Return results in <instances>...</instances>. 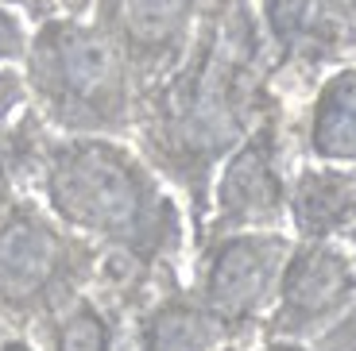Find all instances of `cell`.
<instances>
[{"label":"cell","instance_id":"obj_1","mask_svg":"<svg viewBox=\"0 0 356 351\" xmlns=\"http://www.w3.org/2000/svg\"><path fill=\"white\" fill-rule=\"evenodd\" d=\"M286 105L275 89L256 0H205L186 58L136 97V151L182 194L194 247L209 216L217 166L259 120Z\"/></svg>","mask_w":356,"mask_h":351},{"label":"cell","instance_id":"obj_2","mask_svg":"<svg viewBox=\"0 0 356 351\" xmlns=\"http://www.w3.org/2000/svg\"><path fill=\"white\" fill-rule=\"evenodd\" d=\"M35 189L70 232L147 271L159 290L186 282L190 216H182V201L152 162L124 139L51 135Z\"/></svg>","mask_w":356,"mask_h":351},{"label":"cell","instance_id":"obj_3","mask_svg":"<svg viewBox=\"0 0 356 351\" xmlns=\"http://www.w3.org/2000/svg\"><path fill=\"white\" fill-rule=\"evenodd\" d=\"M27 101L54 135H113L136 128V81L113 43L81 16H51L24 54Z\"/></svg>","mask_w":356,"mask_h":351},{"label":"cell","instance_id":"obj_4","mask_svg":"<svg viewBox=\"0 0 356 351\" xmlns=\"http://www.w3.org/2000/svg\"><path fill=\"white\" fill-rule=\"evenodd\" d=\"M101 247L27 194L0 212V320L31 336L93 286Z\"/></svg>","mask_w":356,"mask_h":351},{"label":"cell","instance_id":"obj_5","mask_svg":"<svg viewBox=\"0 0 356 351\" xmlns=\"http://www.w3.org/2000/svg\"><path fill=\"white\" fill-rule=\"evenodd\" d=\"M294 239L279 228L264 232H221L194 247L190 290L209 313L229 328L236 343L259 340L271 316Z\"/></svg>","mask_w":356,"mask_h":351},{"label":"cell","instance_id":"obj_6","mask_svg":"<svg viewBox=\"0 0 356 351\" xmlns=\"http://www.w3.org/2000/svg\"><path fill=\"white\" fill-rule=\"evenodd\" d=\"M286 139H291V128H286L283 105H279L217 166L202 239L221 236V232L283 228L286 189H291V147H286Z\"/></svg>","mask_w":356,"mask_h":351},{"label":"cell","instance_id":"obj_7","mask_svg":"<svg viewBox=\"0 0 356 351\" xmlns=\"http://www.w3.org/2000/svg\"><path fill=\"white\" fill-rule=\"evenodd\" d=\"M256 16L283 101L356 51V12L345 0H256Z\"/></svg>","mask_w":356,"mask_h":351},{"label":"cell","instance_id":"obj_8","mask_svg":"<svg viewBox=\"0 0 356 351\" xmlns=\"http://www.w3.org/2000/svg\"><path fill=\"white\" fill-rule=\"evenodd\" d=\"M348 305H356V263L348 247H337L333 239H298L286 255L259 340L310 343Z\"/></svg>","mask_w":356,"mask_h":351},{"label":"cell","instance_id":"obj_9","mask_svg":"<svg viewBox=\"0 0 356 351\" xmlns=\"http://www.w3.org/2000/svg\"><path fill=\"white\" fill-rule=\"evenodd\" d=\"M202 8L205 0H93L89 24L120 51L140 97L186 58Z\"/></svg>","mask_w":356,"mask_h":351},{"label":"cell","instance_id":"obj_10","mask_svg":"<svg viewBox=\"0 0 356 351\" xmlns=\"http://www.w3.org/2000/svg\"><path fill=\"white\" fill-rule=\"evenodd\" d=\"M286 224L298 239H337L356 224V166L306 162L291 174Z\"/></svg>","mask_w":356,"mask_h":351},{"label":"cell","instance_id":"obj_11","mask_svg":"<svg viewBox=\"0 0 356 351\" xmlns=\"http://www.w3.org/2000/svg\"><path fill=\"white\" fill-rule=\"evenodd\" d=\"M225 343L236 340L197 301L190 282L163 290L132 320V351H217Z\"/></svg>","mask_w":356,"mask_h":351},{"label":"cell","instance_id":"obj_12","mask_svg":"<svg viewBox=\"0 0 356 351\" xmlns=\"http://www.w3.org/2000/svg\"><path fill=\"white\" fill-rule=\"evenodd\" d=\"M302 151L314 162L356 166V66H337L318 81L302 120Z\"/></svg>","mask_w":356,"mask_h":351},{"label":"cell","instance_id":"obj_13","mask_svg":"<svg viewBox=\"0 0 356 351\" xmlns=\"http://www.w3.org/2000/svg\"><path fill=\"white\" fill-rule=\"evenodd\" d=\"M132 320L128 309L89 286L39 332H31V340L43 351H132Z\"/></svg>","mask_w":356,"mask_h":351},{"label":"cell","instance_id":"obj_14","mask_svg":"<svg viewBox=\"0 0 356 351\" xmlns=\"http://www.w3.org/2000/svg\"><path fill=\"white\" fill-rule=\"evenodd\" d=\"M51 135L54 132L35 108H24L8 123H0V212L35 189Z\"/></svg>","mask_w":356,"mask_h":351},{"label":"cell","instance_id":"obj_15","mask_svg":"<svg viewBox=\"0 0 356 351\" xmlns=\"http://www.w3.org/2000/svg\"><path fill=\"white\" fill-rule=\"evenodd\" d=\"M27 43H31V31H27L24 16L8 4H0V66H12V62H24Z\"/></svg>","mask_w":356,"mask_h":351},{"label":"cell","instance_id":"obj_16","mask_svg":"<svg viewBox=\"0 0 356 351\" xmlns=\"http://www.w3.org/2000/svg\"><path fill=\"white\" fill-rule=\"evenodd\" d=\"M310 351H356V305H348L337 320L321 328L310 340Z\"/></svg>","mask_w":356,"mask_h":351},{"label":"cell","instance_id":"obj_17","mask_svg":"<svg viewBox=\"0 0 356 351\" xmlns=\"http://www.w3.org/2000/svg\"><path fill=\"white\" fill-rule=\"evenodd\" d=\"M27 108V81L19 70L0 66V123H8L16 112Z\"/></svg>","mask_w":356,"mask_h":351},{"label":"cell","instance_id":"obj_18","mask_svg":"<svg viewBox=\"0 0 356 351\" xmlns=\"http://www.w3.org/2000/svg\"><path fill=\"white\" fill-rule=\"evenodd\" d=\"M0 4H8V8H24L27 16L35 19V24L58 16V0H0Z\"/></svg>","mask_w":356,"mask_h":351},{"label":"cell","instance_id":"obj_19","mask_svg":"<svg viewBox=\"0 0 356 351\" xmlns=\"http://www.w3.org/2000/svg\"><path fill=\"white\" fill-rule=\"evenodd\" d=\"M0 351H43L31 336H24V332H16V328H8V332L0 336Z\"/></svg>","mask_w":356,"mask_h":351},{"label":"cell","instance_id":"obj_20","mask_svg":"<svg viewBox=\"0 0 356 351\" xmlns=\"http://www.w3.org/2000/svg\"><path fill=\"white\" fill-rule=\"evenodd\" d=\"M252 351H310V343H298V340H256Z\"/></svg>","mask_w":356,"mask_h":351},{"label":"cell","instance_id":"obj_21","mask_svg":"<svg viewBox=\"0 0 356 351\" xmlns=\"http://www.w3.org/2000/svg\"><path fill=\"white\" fill-rule=\"evenodd\" d=\"M93 8V0H58V12L63 16H86Z\"/></svg>","mask_w":356,"mask_h":351},{"label":"cell","instance_id":"obj_22","mask_svg":"<svg viewBox=\"0 0 356 351\" xmlns=\"http://www.w3.org/2000/svg\"><path fill=\"white\" fill-rule=\"evenodd\" d=\"M345 247H348V255H353V263H356V224L345 232Z\"/></svg>","mask_w":356,"mask_h":351},{"label":"cell","instance_id":"obj_23","mask_svg":"<svg viewBox=\"0 0 356 351\" xmlns=\"http://www.w3.org/2000/svg\"><path fill=\"white\" fill-rule=\"evenodd\" d=\"M217 351H252V348H244V343H225V348H217Z\"/></svg>","mask_w":356,"mask_h":351},{"label":"cell","instance_id":"obj_24","mask_svg":"<svg viewBox=\"0 0 356 351\" xmlns=\"http://www.w3.org/2000/svg\"><path fill=\"white\" fill-rule=\"evenodd\" d=\"M345 4H348V8H353V12H356V0H345Z\"/></svg>","mask_w":356,"mask_h":351}]
</instances>
